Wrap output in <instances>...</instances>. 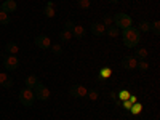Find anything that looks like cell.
Segmentation results:
<instances>
[{"label": "cell", "mask_w": 160, "mask_h": 120, "mask_svg": "<svg viewBox=\"0 0 160 120\" xmlns=\"http://www.w3.org/2000/svg\"><path fill=\"white\" fill-rule=\"evenodd\" d=\"M37 83H38V78H37V75H28V77H26V88H31V90H34Z\"/></svg>", "instance_id": "13"}, {"label": "cell", "mask_w": 160, "mask_h": 120, "mask_svg": "<svg viewBox=\"0 0 160 120\" xmlns=\"http://www.w3.org/2000/svg\"><path fill=\"white\" fill-rule=\"evenodd\" d=\"M139 32H151V22L149 21H141L136 28Z\"/></svg>", "instance_id": "16"}, {"label": "cell", "mask_w": 160, "mask_h": 120, "mask_svg": "<svg viewBox=\"0 0 160 120\" xmlns=\"http://www.w3.org/2000/svg\"><path fill=\"white\" fill-rule=\"evenodd\" d=\"M16 8H18V5H16L15 0H5V2L2 3V8H0V10H3L7 13H13V11H16Z\"/></svg>", "instance_id": "11"}, {"label": "cell", "mask_w": 160, "mask_h": 120, "mask_svg": "<svg viewBox=\"0 0 160 120\" xmlns=\"http://www.w3.org/2000/svg\"><path fill=\"white\" fill-rule=\"evenodd\" d=\"M122 38H123L125 47L135 48V47H138V43L141 42V34H139V31H138L136 28H133V26H131V28H128V29L123 31Z\"/></svg>", "instance_id": "1"}, {"label": "cell", "mask_w": 160, "mask_h": 120, "mask_svg": "<svg viewBox=\"0 0 160 120\" xmlns=\"http://www.w3.org/2000/svg\"><path fill=\"white\" fill-rule=\"evenodd\" d=\"M114 18V26H117L118 29H128V28H131L133 26V21H131V18L128 16V15H125V13H117V15H114L112 16Z\"/></svg>", "instance_id": "2"}, {"label": "cell", "mask_w": 160, "mask_h": 120, "mask_svg": "<svg viewBox=\"0 0 160 120\" xmlns=\"http://www.w3.org/2000/svg\"><path fill=\"white\" fill-rule=\"evenodd\" d=\"M136 68H138L139 71H148V69H149V64L146 62V61H138Z\"/></svg>", "instance_id": "26"}, {"label": "cell", "mask_w": 160, "mask_h": 120, "mask_svg": "<svg viewBox=\"0 0 160 120\" xmlns=\"http://www.w3.org/2000/svg\"><path fill=\"white\" fill-rule=\"evenodd\" d=\"M34 90H35L34 95H35L37 99H40V101H48V99H50V90H48L43 83H40V82H38V83L35 85Z\"/></svg>", "instance_id": "5"}, {"label": "cell", "mask_w": 160, "mask_h": 120, "mask_svg": "<svg viewBox=\"0 0 160 120\" xmlns=\"http://www.w3.org/2000/svg\"><path fill=\"white\" fill-rule=\"evenodd\" d=\"M35 45L38 48H42V50H48L51 47V40L47 35H37L35 37Z\"/></svg>", "instance_id": "6"}, {"label": "cell", "mask_w": 160, "mask_h": 120, "mask_svg": "<svg viewBox=\"0 0 160 120\" xmlns=\"http://www.w3.org/2000/svg\"><path fill=\"white\" fill-rule=\"evenodd\" d=\"M111 3H118V0H109Z\"/></svg>", "instance_id": "32"}, {"label": "cell", "mask_w": 160, "mask_h": 120, "mask_svg": "<svg viewBox=\"0 0 160 120\" xmlns=\"http://www.w3.org/2000/svg\"><path fill=\"white\" fill-rule=\"evenodd\" d=\"M59 38H61V42H69V40L72 38V32L71 31H61V34H59Z\"/></svg>", "instance_id": "20"}, {"label": "cell", "mask_w": 160, "mask_h": 120, "mask_svg": "<svg viewBox=\"0 0 160 120\" xmlns=\"http://www.w3.org/2000/svg\"><path fill=\"white\" fill-rule=\"evenodd\" d=\"M136 64H138V61L133 58V56H125V58L122 59V68H123V69H128V71L136 69Z\"/></svg>", "instance_id": "8"}, {"label": "cell", "mask_w": 160, "mask_h": 120, "mask_svg": "<svg viewBox=\"0 0 160 120\" xmlns=\"http://www.w3.org/2000/svg\"><path fill=\"white\" fill-rule=\"evenodd\" d=\"M7 78H8V74H2V72H0V85H3Z\"/></svg>", "instance_id": "29"}, {"label": "cell", "mask_w": 160, "mask_h": 120, "mask_svg": "<svg viewBox=\"0 0 160 120\" xmlns=\"http://www.w3.org/2000/svg\"><path fill=\"white\" fill-rule=\"evenodd\" d=\"M3 66H5V69L7 71H15L18 69V66H19V59L16 58V55H7V53H3Z\"/></svg>", "instance_id": "4"}, {"label": "cell", "mask_w": 160, "mask_h": 120, "mask_svg": "<svg viewBox=\"0 0 160 120\" xmlns=\"http://www.w3.org/2000/svg\"><path fill=\"white\" fill-rule=\"evenodd\" d=\"M2 87H3V88H11V87H13V78H10V77H8Z\"/></svg>", "instance_id": "28"}, {"label": "cell", "mask_w": 160, "mask_h": 120, "mask_svg": "<svg viewBox=\"0 0 160 120\" xmlns=\"http://www.w3.org/2000/svg\"><path fill=\"white\" fill-rule=\"evenodd\" d=\"M151 31H152L155 35H160V21H154V22H151Z\"/></svg>", "instance_id": "22"}, {"label": "cell", "mask_w": 160, "mask_h": 120, "mask_svg": "<svg viewBox=\"0 0 160 120\" xmlns=\"http://www.w3.org/2000/svg\"><path fill=\"white\" fill-rule=\"evenodd\" d=\"M148 55H149V51L146 50V48H136V51H135V58L136 61H144L146 58H148Z\"/></svg>", "instance_id": "12"}, {"label": "cell", "mask_w": 160, "mask_h": 120, "mask_svg": "<svg viewBox=\"0 0 160 120\" xmlns=\"http://www.w3.org/2000/svg\"><path fill=\"white\" fill-rule=\"evenodd\" d=\"M106 34L111 35V37L114 38V37H117V35L120 34V29L117 28V26H114V24H112V26H109V28H106Z\"/></svg>", "instance_id": "18"}, {"label": "cell", "mask_w": 160, "mask_h": 120, "mask_svg": "<svg viewBox=\"0 0 160 120\" xmlns=\"http://www.w3.org/2000/svg\"><path fill=\"white\" fill-rule=\"evenodd\" d=\"M19 101L22 106H26V108H29V106L34 104L35 101V95H34V91L31 88H22L19 91Z\"/></svg>", "instance_id": "3"}, {"label": "cell", "mask_w": 160, "mask_h": 120, "mask_svg": "<svg viewBox=\"0 0 160 120\" xmlns=\"http://www.w3.org/2000/svg\"><path fill=\"white\" fill-rule=\"evenodd\" d=\"M85 34H87V31H85L83 26H80V24H75V26H74V29H72V37H75L77 40H80V38L85 37Z\"/></svg>", "instance_id": "10"}, {"label": "cell", "mask_w": 160, "mask_h": 120, "mask_svg": "<svg viewBox=\"0 0 160 120\" xmlns=\"http://www.w3.org/2000/svg\"><path fill=\"white\" fill-rule=\"evenodd\" d=\"M87 98H88L90 101H96V99L99 98V93H98V90H96V88H91V90H88V91H87Z\"/></svg>", "instance_id": "19"}, {"label": "cell", "mask_w": 160, "mask_h": 120, "mask_svg": "<svg viewBox=\"0 0 160 120\" xmlns=\"http://www.w3.org/2000/svg\"><path fill=\"white\" fill-rule=\"evenodd\" d=\"M122 106H123V109H130V108H131V102H130V101H127V99H123Z\"/></svg>", "instance_id": "30"}, {"label": "cell", "mask_w": 160, "mask_h": 120, "mask_svg": "<svg viewBox=\"0 0 160 120\" xmlns=\"http://www.w3.org/2000/svg\"><path fill=\"white\" fill-rule=\"evenodd\" d=\"M128 98H130L128 91H122V93H120V99H128Z\"/></svg>", "instance_id": "31"}, {"label": "cell", "mask_w": 160, "mask_h": 120, "mask_svg": "<svg viewBox=\"0 0 160 120\" xmlns=\"http://www.w3.org/2000/svg\"><path fill=\"white\" fill-rule=\"evenodd\" d=\"M87 87H83V85H74V87H71V90H69V93L72 96H75V98H85L87 96Z\"/></svg>", "instance_id": "7"}, {"label": "cell", "mask_w": 160, "mask_h": 120, "mask_svg": "<svg viewBox=\"0 0 160 120\" xmlns=\"http://www.w3.org/2000/svg\"><path fill=\"white\" fill-rule=\"evenodd\" d=\"M53 7H55V3H53V2H48V5L45 7L43 15H45L47 18H53V16H55V10H53Z\"/></svg>", "instance_id": "15"}, {"label": "cell", "mask_w": 160, "mask_h": 120, "mask_svg": "<svg viewBox=\"0 0 160 120\" xmlns=\"http://www.w3.org/2000/svg\"><path fill=\"white\" fill-rule=\"evenodd\" d=\"M130 111H131V114H135V115L139 114V112H141V104H139V102H138V104H136V102H133V104H131V108H130Z\"/></svg>", "instance_id": "25"}, {"label": "cell", "mask_w": 160, "mask_h": 120, "mask_svg": "<svg viewBox=\"0 0 160 120\" xmlns=\"http://www.w3.org/2000/svg\"><path fill=\"white\" fill-rule=\"evenodd\" d=\"M112 22H114L112 15H106V16L102 18V21H101V24L104 26V28H109V26H112Z\"/></svg>", "instance_id": "21"}, {"label": "cell", "mask_w": 160, "mask_h": 120, "mask_svg": "<svg viewBox=\"0 0 160 120\" xmlns=\"http://www.w3.org/2000/svg\"><path fill=\"white\" fill-rule=\"evenodd\" d=\"M77 5L82 10H88L90 5H91V0H77Z\"/></svg>", "instance_id": "23"}, {"label": "cell", "mask_w": 160, "mask_h": 120, "mask_svg": "<svg viewBox=\"0 0 160 120\" xmlns=\"http://www.w3.org/2000/svg\"><path fill=\"white\" fill-rule=\"evenodd\" d=\"M90 29H91V34L96 35V37H101V35H104V32H106V28H104L101 22H93Z\"/></svg>", "instance_id": "9"}, {"label": "cell", "mask_w": 160, "mask_h": 120, "mask_svg": "<svg viewBox=\"0 0 160 120\" xmlns=\"http://www.w3.org/2000/svg\"><path fill=\"white\" fill-rule=\"evenodd\" d=\"M74 26H75V24H74V22H72V21L69 19V21H66V22H64V29H66V31H71V32H72Z\"/></svg>", "instance_id": "27"}, {"label": "cell", "mask_w": 160, "mask_h": 120, "mask_svg": "<svg viewBox=\"0 0 160 120\" xmlns=\"http://www.w3.org/2000/svg\"><path fill=\"white\" fill-rule=\"evenodd\" d=\"M18 51H19V48H18V45L15 42H8L5 45V53L7 55H16Z\"/></svg>", "instance_id": "14"}, {"label": "cell", "mask_w": 160, "mask_h": 120, "mask_svg": "<svg viewBox=\"0 0 160 120\" xmlns=\"http://www.w3.org/2000/svg\"><path fill=\"white\" fill-rule=\"evenodd\" d=\"M11 21H10V13H7V11H3V10H0V24L2 26H7V24H10Z\"/></svg>", "instance_id": "17"}, {"label": "cell", "mask_w": 160, "mask_h": 120, "mask_svg": "<svg viewBox=\"0 0 160 120\" xmlns=\"http://www.w3.org/2000/svg\"><path fill=\"white\" fill-rule=\"evenodd\" d=\"M50 48H51V51H53V53H55V55H56V56H59V55H62V48H61V45H59V43H56V45H51Z\"/></svg>", "instance_id": "24"}]
</instances>
